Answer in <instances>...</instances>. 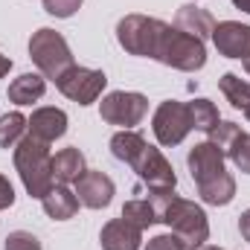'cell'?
<instances>
[{"label": "cell", "instance_id": "obj_14", "mask_svg": "<svg viewBox=\"0 0 250 250\" xmlns=\"http://www.w3.org/2000/svg\"><path fill=\"white\" fill-rule=\"evenodd\" d=\"M99 242H102V250H140L143 230L134 227V224L125 221V218H114V221H108V224L102 227Z\"/></svg>", "mask_w": 250, "mask_h": 250}, {"label": "cell", "instance_id": "obj_33", "mask_svg": "<svg viewBox=\"0 0 250 250\" xmlns=\"http://www.w3.org/2000/svg\"><path fill=\"white\" fill-rule=\"evenodd\" d=\"M245 70H248V73H250V56H248V59H245Z\"/></svg>", "mask_w": 250, "mask_h": 250}, {"label": "cell", "instance_id": "obj_6", "mask_svg": "<svg viewBox=\"0 0 250 250\" xmlns=\"http://www.w3.org/2000/svg\"><path fill=\"white\" fill-rule=\"evenodd\" d=\"M29 59L53 82L73 67V53H70L67 41L56 29H38L32 35V41H29Z\"/></svg>", "mask_w": 250, "mask_h": 250}, {"label": "cell", "instance_id": "obj_19", "mask_svg": "<svg viewBox=\"0 0 250 250\" xmlns=\"http://www.w3.org/2000/svg\"><path fill=\"white\" fill-rule=\"evenodd\" d=\"M146 146H148V143L143 140V134H137V131H131V128H125V131H120V134L111 137V151H114V157L123 160V163H128V166L140 157V151H143Z\"/></svg>", "mask_w": 250, "mask_h": 250}, {"label": "cell", "instance_id": "obj_5", "mask_svg": "<svg viewBox=\"0 0 250 250\" xmlns=\"http://www.w3.org/2000/svg\"><path fill=\"white\" fill-rule=\"evenodd\" d=\"M169 23L157 21V18H146V15H128L117 23V38L123 44L125 53L131 56H148L154 59L157 56V47L163 41V32H166Z\"/></svg>", "mask_w": 250, "mask_h": 250}, {"label": "cell", "instance_id": "obj_32", "mask_svg": "<svg viewBox=\"0 0 250 250\" xmlns=\"http://www.w3.org/2000/svg\"><path fill=\"white\" fill-rule=\"evenodd\" d=\"M233 3H236L242 12H248V15H250V0H233Z\"/></svg>", "mask_w": 250, "mask_h": 250}, {"label": "cell", "instance_id": "obj_2", "mask_svg": "<svg viewBox=\"0 0 250 250\" xmlns=\"http://www.w3.org/2000/svg\"><path fill=\"white\" fill-rule=\"evenodd\" d=\"M148 201H151V207H154L157 221L169 224L172 233L184 242V248L195 250V248H204V245H207V239H209V224H207V215H204V209H201L198 204L178 198L172 189H169V192H151Z\"/></svg>", "mask_w": 250, "mask_h": 250}, {"label": "cell", "instance_id": "obj_3", "mask_svg": "<svg viewBox=\"0 0 250 250\" xmlns=\"http://www.w3.org/2000/svg\"><path fill=\"white\" fill-rule=\"evenodd\" d=\"M15 169H18L23 187L32 198H44L56 187L50 143H41V140H35L29 134L15 146Z\"/></svg>", "mask_w": 250, "mask_h": 250}, {"label": "cell", "instance_id": "obj_16", "mask_svg": "<svg viewBox=\"0 0 250 250\" xmlns=\"http://www.w3.org/2000/svg\"><path fill=\"white\" fill-rule=\"evenodd\" d=\"M41 204H44V212H47L50 218H56V221H67V218H73L76 209H79V198H76V192H70L64 184H59V187L50 189V195H44Z\"/></svg>", "mask_w": 250, "mask_h": 250}, {"label": "cell", "instance_id": "obj_9", "mask_svg": "<svg viewBox=\"0 0 250 250\" xmlns=\"http://www.w3.org/2000/svg\"><path fill=\"white\" fill-rule=\"evenodd\" d=\"M102 120L111 125H123V128H134L146 114H148V99L143 93H125V90H114L102 99L99 105Z\"/></svg>", "mask_w": 250, "mask_h": 250}, {"label": "cell", "instance_id": "obj_11", "mask_svg": "<svg viewBox=\"0 0 250 250\" xmlns=\"http://www.w3.org/2000/svg\"><path fill=\"white\" fill-rule=\"evenodd\" d=\"M212 41H215L218 53L227 56V59H248L250 56V26L239 23V21L215 23Z\"/></svg>", "mask_w": 250, "mask_h": 250}, {"label": "cell", "instance_id": "obj_4", "mask_svg": "<svg viewBox=\"0 0 250 250\" xmlns=\"http://www.w3.org/2000/svg\"><path fill=\"white\" fill-rule=\"evenodd\" d=\"M157 62L169 64L175 70H184V73H195L207 64V50H204V41L181 32L178 26H166L163 32V41L157 47Z\"/></svg>", "mask_w": 250, "mask_h": 250}, {"label": "cell", "instance_id": "obj_26", "mask_svg": "<svg viewBox=\"0 0 250 250\" xmlns=\"http://www.w3.org/2000/svg\"><path fill=\"white\" fill-rule=\"evenodd\" d=\"M6 250H41V242H38V236H32L26 230H15L6 239Z\"/></svg>", "mask_w": 250, "mask_h": 250}, {"label": "cell", "instance_id": "obj_34", "mask_svg": "<svg viewBox=\"0 0 250 250\" xmlns=\"http://www.w3.org/2000/svg\"><path fill=\"white\" fill-rule=\"evenodd\" d=\"M245 117H248V120H250V105H248V108H245Z\"/></svg>", "mask_w": 250, "mask_h": 250}, {"label": "cell", "instance_id": "obj_17", "mask_svg": "<svg viewBox=\"0 0 250 250\" xmlns=\"http://www.w3.org/2000/svg\"><path fill=\"white\" fill-rule=\"evenodd\" d=\"M87 169H84V154L79 151V148H62L56 157H53V175H56V181L59 184H76L82 175H84Z\"/></svg>", "mask_w": 250, "mask_h": 250}, {"label": "cell", "instance_id": "obj_20", "mask_svg": "<svg viewBox=\"0 0 250 250\" xmlns=\"http://www.w3.org/2000/svg\"><path fill=\"white\" fill-rule=\"evenodd\" d=\"M218 87H221V93L227 96V102H230L233 108L245 111L250 105V84L245 79H239L236 73H224L221 82H218Z\"/></svg>", "mask_w": 250, "mask_h": 250}, {"label": "cell", "instance_id": "obj_7", "mask_svg": "<svg viewBox=\"0 0 250 250\" xmlns=\"http://www.w3.org/2000/svg\"><path fill=\"white\" fill-rule=\"evenodd\" d=\"M105 84H108V79H105L102 70L76 67V64H73L67 73H62V76L56 79V87L62 90L67 99H73V102H79V105H90V102H96L99 93L105 90Z\"/></svg>", "mask_w": 250, "mask_h": 250}, {"label": "cell", "instance_id": "obj_12", "mask_svg": "<svg viewBox=\"0 0 250 250\" xmlns=\"http://www.w3.org/2000/svg\"><path fill=\"white\" fill-rule=\"evenodd\" d=\"M76 198L79 204L90 207V209H102L111 204L114 198V181L105 175V172H96V169H87L79 181H76Z\"/></svg>", "mask_w": 250, "mask_h": 250}, {"label": "cell", "instance_id": "obj_10", "mask_svg": "<svg viewBox=\"0 0 250 250\" xmlns=\"http://www.w3.org/2000/svg\"><path fill=\"white\" fill-rule=\"evenodd\" d=\"M131 169L140 175V181L146 184V187L151 189V192H169V189H175V172H172V166H169V160L160 154V148H154V146H146L143 151H140V157L131 163Z\"/></svg>", "mask_w": 250, "mask_h": 250}, {"label": "cell", "instance_id": "obj_31", "mask_svg": "<svg viewBox=\"0 0 250 250\" xmlns=\"http://www.w3.org/2000/svg\"><path fill=\"white\" fill-rule=\"evenodd\" d=\"M9 67H12V62H9L6 56H0V79H3L6 73H9Z\"/></svg>", "mask_w": 250, "mask_h": 250}, {"label": "cell", "instance_id": "obj_18", "mask_svg": "<svg viewBox=\"0 0 250 250\" xmlns=\"http://www.w3.org/2000/svg\"><path fill=\"white\" fill-rule=\"evenodd\" d=\"M44 90H47L44 76H38V73H23V76H18V79L9 84V99H12L15 105H32V102H38V99L44 96Z\"/></svg>", "mask_w": 250, "mask_h": 250}, {"label": "cell", "instance_id": "obj_15", "mask_svg": "<svg viewBox=\"0 0 250 250\" xmlns=\"http://www.w3.org/2000/svg\"><path fill=\"white\" fill-rule=\"evenodd\" d=\"M175 26H178L181 32L195 35V38L204 41L207 35H212L215 18H212L207 9H201V6H181V9H178V18H175Z\"/></svg>", "mask_w": 250, "mask_h": 250}, {"label": "cell", "instance_id": "obj_22", "mask_svg": "<svg viewBox=\"0 0 250 250\" xmlns=\"http://www.w3.org/2000/svg\"><path fill=\"white\" fill-rule=\"evenodd\" d=\"M187 108H189V117H192V128H198V131H207L209 134L215 125L221 123L218 120V108L209 99H192Z\"/></svg>", "mask_w": 250, "mask_h": 250}, {"label": "cell", "instance_id": "obj_23", "mask_svg": "<svg viewBox=\"0 0 250 250\" xmlns=\"http://www.w3.org/2000/svg\"><path fill=\"white\" fill-rule=\"evenodd\" d=\"M123 218L131 221L134 227H140V230H146V227H151V224L157 221L154 207H151L148 198H134V201H128V204L123 207Z\"/></svg>", "mask_w": 250, "mask_h": 250}, {"label": "cell", "instance_id": "obj_21", "mask_svg": "<svg viewBox=\"0 0 250 250\" xmlns=\"http://www.w3.org/2000/svg\"><path fill=\"white\" fill-rule=\"evenodd\" d=\"M26 123L29 120L23 114H18V111L3 114L0 117V148H15L26 134Z\"/></svg>", "mask_w": 250, "mask_h": 250}, {"label": "cell", "instance_id": "obj_29", "mask_svg": "<svg viewBox=\"0 0 250 250\" xmlns=\"http://www.w3.org/2000/svg\"><path fill=\"white\" fill-rule=\"evenodd\" d=\"M12 204H15V189L9 184V178L0 175V209H6V207H12Z\"/></svg>", "mask_w": 250, "mask_h": 250}, {"label": "cell", "instance_id": "obj_35", "mask_svg": "<svg viewBox=\"0 0 250 250\" xmlns=\"http://www.w3.org/2000/svg\"><path fill=\"white\" fill-rule=\"evenodd\" d=\"M204 250H221V248H209V245H204Z\"/></svg>", "mask_w": 250, "mask_h": 250}, {"label": "cell", "instance_id": "obj_30", "mask_svg": "<svg viewBox=\"0 0 250 250\" xmlns=\"http://www.w3.org/2000/svg\"><path fill=\"white\" fill-rule=\"evenodd\" d=\"M239 230H242V239L250 242V209L242 212V218H239Z\"/></svg>", "mask_w": 250, "mask_h": 250}, {"label": "cell", "instance_id": "obj_24", "mask_svg": "<svg viewBox=\"0 0 250 250\" xmlns=\"http://www.w3.org/2000/svg\"><path fill=\"white\" fill-rule=\"evenodd\" d=\"M227 157L245 172V175H250V134H239L233 143H230V148H227Z\"/></svg>", "mask_w": 250, "mask_h": 250}, {"label": "cell", "instance_id": "obj_1", "mask_svg": "<svg viewBox=\"0 0 250 250\" xmlns=\"http://www.w3.org/2000/svg\"><path fill=\"white\" fill-rule=\"evenodd\" d=\"M189 172H192V181L198 187V195L212 204V207H224L233 201L236 195V181L233 175L224 169V151L215 146V143H201L189 151L187 157Z\"/></svg>", "mask_w": 250, "mask_h": 250}, {"label": "cell", "instance_id": "obj_27", "mask_svg": "<svg viewBox=\"0 0 250 250\" xmlns=\"http://www.w3.org/2000/svg\"><path fill=\"white\" fill-rule=\"evenodd\" d=\"M79 6H82V0H44V9L56 18H70Z\"/></svg>", "mask_w": 250, "mask_h": 250}, {"label": "cell", "instance_id": "obj_13", "mask_svg": "<svg viewBox=\"0 0 250 250\" xmlns=\"http://www.w3.org/2000/svg\"><path fill=\"white\" fill-rule=\"evenodd\" d=\"M26 131H29V137H35L41 143H53V140L64 137V131H67V114L59 108H38L29 117Z\"/></svg>", "mask_w": 250, "mask_h": 250}, {"label": "cell", "instance_id": "obj_25", "mask_svg": "<svg viewBox=\"0 0 250 250\" xmlns=\"http://www.w3.org/2000/svg\"><path fill=\"white\" fill-rule=\"evenodd\" d=\"M239 134H242V128H239L236 123H218L212 131H209V143H215L221 151H227L230 143H233Z\"/></svg>", "mask_w": 250, "mask_h": 250}, {"label": "cell", "instance_id": "obj_8", "mask_svg": "<svg viewBox=\"0 0 250 250\" xmlns=\"http://www.w3.org/2000/svg\"><path fill=\"white\" fill-rule=\"evenodd\" d=\"M151 128H154V137L160 146H178L187 140V134L192 131V117H189V108L184 102H163L157 111H154V120H151Z\"/></svg>", "mask_w": 250, "mask_h": 250}, {"label": "cell", "instance_id": "obj_28", "mask_svg": "<svg viewBox=\"0 0 250 250\" xmlns=\"http://www.w3.org/2000/svg\"><path fill=\"white\" fill-rule=\"evenodd\" d=\"M146 250H187V248H184V242L175 233H166V236H154L146 245Z\"/></svg>", "mask_w": 250, "mask_h": 250}]
</instances>
